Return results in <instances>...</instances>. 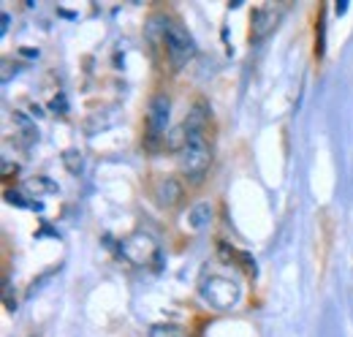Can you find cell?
<instances>
[{
	"mask_svg": "<svg viewBox=\"0 0 353 337\" xmlns=\"http://www.w3.org/2000/svg\"><path fill=\"white\" fill-rule=\"evenodd\" d=\"M52 109H54V112H68V109H65V95H57V98L52 101Z\"/></svg>",
	"mask_w": 353,
	"mask_h": 337,
	"instance_id": "9",
	"label": "cell"
},
{
	"mask_svg": "<svg viewBox=\"0 0 353 337\" xmlns=\"http://www.w3.org/2000/svg\"><path fill=\"white\" fill-rule=\"evenodd\" d=\"M6 199H8L11 204H19V207H25V199H22V193H17V191H8V193H6Z\"/></svg>",
	"mask_w": 353,
	"mask_h": 337,
	"instance_id": "8",
	"label": "cell"
},
{
	"mask_svg": "<svg viewBox=\"0 0 353 337\" xmlns=\"http://www.w3.org/2000/svg\"><path fill=\"white\" fill-rule=\"evenodd\" d=\"M155 199L163 210H174L182 204L185 199V185L176 180V177H163L158 185H155Z\"/></svg>",
	"mask_w": 353,
	"mask_h": 337,
	"instance_id": "4",
	"label": "cell"
},
{
	"mask_svg": "<svg viewBox=\"0 0 353 337\" xmlns=\"http://www.w3.org/2000/svg\"><path fill=\"white\" fill-rule=\"evenodd\" d=\"M0 19H3V22H0V33H6V30H8V22H11V17L3 11V17H0Z\"/></svg>",
	"mask_w": 353,
	"mask_h": 337,
	"instance_id": "10",
	"label": "cell"
},
{
	"mask_svg": "<svg viewBox=\"0 0 353 337\" xmlns=\"http://www.w3.org/2000/svg\"><path fill=\"white\" fill-rule=\"evenodd\" d=\"M163 46L174 63V68H182L193 55H196V41L188 33V28L176 19H166V33H163Z\"/></svg>",
	"mask_w": 353,
	"mask_h": 337,
	"instance_id": "2",
	"label": "cell"
},
{
	"mask_svg": "<svg viewBox=\"0 0 353 337\" xmlns=\"http://www.w3.org/2000/svg\"><path fill=\"white\" fill-rule=\"evenodd\" d=\"M210 220H212V204H210V202H199V204H193L190 212H188V226H190L193 231L207 229Z\"/></svg>",
	"mask_w": 353,
	"mask_h": 337,
	"instance_id": "6",
	"label": "cell"
},
{
	"mask_svg": "<svg viewBox=\"0 0 353 337\" xmlns=\"http://www.w3.org/2000/svg\"><path fill=\"white\" fill-rule=\"evenodd\" d=\"M63 161H65V166L71 168L74 174L82 168V155H79L77 150H65V153H63Z\"/></svg>",
	"mask_w": 353,
	"mask_h": 337,
	"instance_id": "7",
	"label": "cell"
},
{
	"mask_svg": "<svg viewBox=\"0 0 353 337\" xmlns=\"http://www.w3.org/2000/svg\"><path fill=\"white\" fill-rule=\"evenodd\" d=\"M204 296H210V302L218 307H234V302L239 299V291L228 280H207Z\"/></svg>",
	"mask_w": 353,
	"mask_h": 337,
	"instance_id": "5",
	"label": "cell"
},
{
	"mask_svg": "<svg viewBox=\"0 0 353 337\" xmlns=\"http://www.w3.org/2000/svg\"><path fill=\"white\" fill-rule=\"evenodd\" d=\"M172 120V98L166 93H155L147 104V136H158V139H166V133L172 131L169 128Z\"/></svg>",
	"mask_w": 353,
	"mask_h": 337,
	"instance_id": "3",
	"label": "cell"
},
{
	"mask_svg": "<svg viewBox=\"0 0 353 337\" xmlns=\"http://www.w3.org/2000/svg\"><path fill=\"white\" fill-rule=\"evenodd\" d=\"M176 161L190 185H201L207 180L210 166H212V147H210L204 128L188 126V142H185L182 153L176 155Z\"/></svg>",
	"mask_w": 353,
	"mask_h": 337,
	"instance_id": "1",
	"label": "cell"
}]
</instances>
